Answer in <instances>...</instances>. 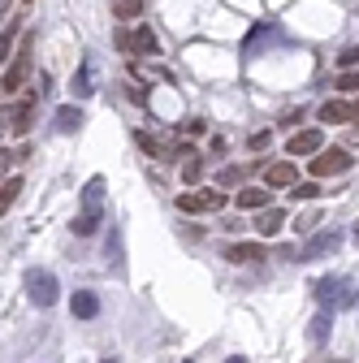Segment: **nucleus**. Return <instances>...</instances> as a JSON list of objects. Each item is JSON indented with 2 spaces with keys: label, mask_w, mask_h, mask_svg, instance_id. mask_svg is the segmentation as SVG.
<instances>
[{
  "label": "nucleus",
  "mask_w": 359,
  "mask_h": 363,
  "mask_svg": "<svg viewBox=\"0 0 359 363\" xmlns=\"http://www.w3.org/2000/svg\"><path fill=\"white\" fill-rule=\"evenodd\" d=\"M355 247H359V225H355Z\"/></svg>",
  "instance_id": "f704fd0d"
},
{
  "label": "nucleus",
  "mask_w": 359,
  "mask_h": 363,
  "mask_svg": "<svg viewBox=\"0 0 359 363\" xmlns=\"http://www.w3.org/2000/svg\"><path fill=\"white\" fill-rule=\"evenodd\" d=\"M226 363H247V359H243V354H230V359H226Z\"/></svg>",
  "instance_id": "72a5a7b5"
},
{
  "label": "nucleus",
  "mask_w": 359,
  "mask_h": 363,
  "mask_svg": "<svg viewBox=\"0 0 359 363\" xmlns=\"http://www.w3.org/2000/svg\"><path fill=\"white\" fill-rule=\"evenodd\" d=\"M264 177H268V186H286V191H294V186H299V169H294L290 160H286V164H268V173H264Z\"/></svg>",
  "instance_id": "ddd939ff"
},
{
  "label": "nucleus",
  "mask_w": 359,
  "mask_h": 363,
  "mask_svg": "<svg viewBox=\"0 0 359 363\" xmlns=\"http://www.w3.org/2000/svg\"><path fill=\"white\" fill-rule=\"evenodd\" d=\"M355 121H359V104H355Z\"/></svg>",
  "instance_id": "c9c22d12"
},
{
  "label": "nucleus",
  "mask_w": 359,
  "mask_h": 363,
  "mask_svg": "<svg viewBox=\"0 0 359 363\" xmlns=\"http://www.w3.org/2000/svg\"><path fill=\"white\" fill-rule=\"evenodd\" d=\"M53 125H57V134H74V130L82 125V108H78V104L57 108V113H53Z\"/></svg>",
  "instance_id": "dca6fc26"
},
{
  "label": "nucleus",
  "mask_w": 359,
  "mask_h": 363,
  "mask_svg": "<svg viewBox=\"0 0 359 363\" xmlns=\"http://www.w3.org/2000/svg\"><path fill=\"white\" fill-rule=\"evenodd\" d=\"M268 43H282V30H277L273 22H255V26H251V35L243 39V57H260Z\"/></svg>",
  "instance_id": "39448f33"
},
{
  "label": "nucleus",
  "mask_w": 359,
  "mask_h": 363,
  "mask_svg": "<svg viewBox=\"0 0 359 363\" xmlns=\"http://www.w3.org/2000/svg\"><path fill=\"white\" fill-rule=\"evenodd\" d=\"M268 143H273V134H268V130H255V134H251V143H247V147H251V152H264Z\"/></svg>",
  "instance_id": "393cba45"
},
{
  "label": "nucleus",
  "mask_w": 359,
  "mask_h": 363,
  "mask_svg": "<svg viewBox=\"0 0 359 363\" xmlns=\"http://www.w3.org/2000/svg\"><path fill=\"white\" fill-rule=\"evenodd\" d=\"M177 208L182 212H221L226 208V195L221 191H191V195H177Z\"/></svg>",
  "instance_id": "423d86ee"
},
{
  "label": "nucleus",
  "mask_w": 359,
  "mask_h": 363,
  "mask_svg": "<svg viewBox=\"0 0 359 363\" xmlns=\"http://www.w3.org/2000/svg\"><path fill=\"white\" fill-rule=\"evenodd\" d=\"M338 65H342V69H355V65H359V43H355V48H342Z\"/></svg>",
  "instance_id": "a878e982"
},
{
  "label": "nucleus",
  "mask_w": 359,
  "mask_h": 363,
  "mask_svg": "<svg viewBox=\"0 0 359 363\" xmlns=\"http://www.w3.org/2000/svg\"><path fill=\"white\" fill-rule=\"evenodd\" d=\"M282 225H286V212H282V208H264L255 230H260L264 238H273V234H282Z\"/></svg>",
  "instance_id": "6ab92c4d"
},
{
  "label": "nucleus",
  "mask_w": 359,
  "mask_h": 363,
  "mask_svg": "<svg viewBox=\"0 0 359 363\" xmlns=\"http://www.w3.org/2000/svg\"><path fill=\"white\" fill-rule=\"evenodd\" d=\"M70 91H74V100L96 96V61H92V57H87V61L74 69V82H70Z\"/></svg>",
  "instance_id": "9d476101"
},
{
  "label": "nucleus",
  "mask_w": 359,
  "mask_h": 363,
  "mask_svg": "<svg viewBox=\"0 0 359 363\" xmlns=\"http://www.w3.org/2000/svg\"><path fill=\"white\" fill-rule=\"evenodd\" d=\"M156 48H160V43H156V35H152L148 22H139V26L130 30V52H156Z\"/></svg>",
  "instance_id": "a211bd4d"
},
{
  "label": "nucleus",
  "mask_w": 359,
  "mask_h": 363,
  "mask_svg": "<svg viewBox=\"0 0 359 363\" xmlns=\"http://www.w3.org/2000/svg\"><path fill=\"white\" fill-rule=\"evenodd\" d=\"M113 9H117V18H126V22H134L143 13V0H113Z\"/></svg>",
  "instance_id": "5701e85b"
},
{
  "label": "nucleus",
  "mask_w": 359,
  "mask_h": 363,
  "mask_svg": "<svg viewBox=\"0 0 359 363\" xmlns=\"http://www.w3.org/2000/svg\"><path fill=\"white\" fill-rule=\"evenodd\" d=\"M26 298L35 307H53L61 298V281L53 277V272H43V268H31L26 272Z\"/></svg>",
  "instance_id": "f03ea898"
},
{
  "label": "nucleus",
  "mask_w": 359,
  "mask_h": 363,
  "mask_svg": "<svg viewBox=\"0 0 359 363\" xmlns=\"http://www.w3.org/2000/svg\"><path fill=\"white\" fill-rule=\"evenodd\" d=\"M226 259L230 264H260L264 259V247L260 242H234V247H226Z\"/></svg>",
  "instance_id": "2eb2a0df"
},
{
  "label": "nucleus",
  "mask_w": 359,
  "mask_h": 363,
  "mask_svg": "<svg viewBox=\"0 0 359 363\" xmlns=\"http://www.w3.org/2000/svg\"><path fill=\"white\" fill-rule=\"evenodd\" d=\"M342 230H325V234H311L307 242H303V251H299V259H321V255H333L338 247H342Z\"/></svg>",
  "instance_id": "20e7f679"
},
{
  "label": "nucleus",
  "mask_w": 359,
  "mask_h": 363,
  "mask_svg": "<svg viewBox=\"0 0 359 363\" xmlns=\"http://www.w3.org/2000/svg\"><path fill=\"white\" fill-rule=\"evenodd\" d=\"M234 203H238L243 212H264V208H268V191H264V186H243V191L234 195Z\"/></svg>",
  "instance_id": "4468645a"
},
{
  "label": "nucleus",
  "mask_w": 359,
  "mask_h": 363,
  "mask_svg": "<svg viewBox=\"0 0 359 363\" xmlns=\"http://www.w3.org/2000/svg\"><path fill=\"white\" fill-rule=\"evenodd\" d=\"M100 220H104V212H78V216H74V225H70V230H74L78 238H92V234L100 230Z\"/></svg>",
  "instance_id": "aec40b11"
},
{
  "label": "nucleus",
  "mask_w": 359,
  "mask_h": 363,
  "mask_svg": "<svg viewBox=\"0 0 359 363\" xmlns=\"http://www.w3.org/2000/svg\"><path fill=\"white\" fill-rule=\"evenodd\" d=\"M321 195V186H311V182H307V186H294V199H316Z\"/></svg>",
  "instance_id": "7c9ffc66"
},
{
  "label": "nucleus",
  "mask_w": 359,
  "mask_h": 363,
  "mask_svg": "<svg viewBox=\"0 0 359 363\" xmlns=\"http://www.w3.org/2000/svg\"><path fill=\"white\" fill-rule=\"evenodd\" d=\"M243 173H247L243 164H230L226 173H221V182H226V186H234V182H243Z\"/></svg>",
  "instance_id": "c85d7f7f"
},
{
  "label": "nucleus",
  "mask_w": 359,
  "mask_h": 363,
  "mask_svg": "<svg viewBox=\"0 0 359 363\" xmlns=\"http://www.w3.org/2000/svg\"><path fill=\"white\" fill-rule=\"evenodd\" d=\"M316 220H321V212H303V216H299V234H307Z\"/></svg>",
  "instance_id": "c756f323"
},
{
  "label": "nucleus",
  "mask_w": 359,
  "mask_h": 363,
  "mask_svg": "<svg viewBox=\"0 0 359 363\" xmlns=\"http://www.w3.org/2000/svg\"><path fill=\"white\" fill-rule=\"evenodd\" d=\"M316 303L325 311H342V307H355L359 303V290H350L342 277H325V281H316Z\"/></svg>",
  "instance_id": "f257e3e1"
},
{
  "label": "nucleus",
  "mask_w": 359,
  "mask_h": 363,
  "mask_svg": "<svg viewBox=\"0 0 359 363\" xmlns=\"http://www.w3.org/2000/svg\"><path fill=\"white\" fill-rule=\"evenodd\" d=\"M329 329H333V311H325V307H321V315L311 320V342L325 346V342H329Z\"/></svg>",
  "instance_id": "412c9836"
},
{
  "label": "nucleus",
  "mask_w": 359,
  "mask_h": 363,
  "mask_svg": "<svg viewBox=\"0 0 359 363\" xmlns=\"http://www.w3.org/2000/svg\"><path fill=\"white\" fill-rule=\"evenodd\" d=\"M338 91H359V69H346V74L338 78Z\"/></svg>",
  "instance_id": "bb28decb"
},
{
  "label": "nucleus",
  "mask_w": 359,
  "mask_h": 363,
  "mask_svg": "<svg viewBox=\"0 0 359 363\" xmlns=\"http://www.w3.org/2000/svg\"><path fill=\"white\" fill-rule=\"evenodd\" d=\"M355 160H350V152L346 147H325V152H316V160H311L307 169H311V177H338V173H346Z\"/></svg>",
  "instance_id": "7ed1b4c3"
},
{
  "label": "nucleus",
  "mask_w": 359,
  "mask_h": 363,
  "mask_svg": "<svg viewBox=\"0 0 359 363\" xmlns=\"http://www.w3.org/2000/svg\"><path fill=\"white\" fill-rule=\"evenodd\" d=\"M39 96H43V86H39V91H26L22 100H13V108H9V130H13V134H26V130H31V113H35Z\"/></svg>",
  "instance_id": "0eeeda50"
},
{
  "label": "nucleus",
  "mask_w": 359,
  "mask_h": 363,
  "mask_svg": "<svg viewBox=\"0 0 359 363\" xmlns=\"http://www.w3.org/2000/svg\"><path fill=\"white\" fill-rule=\"evenodd\" d=\"M338 121H355V104H346V100H325V104H321V125H338Z\"/></svg>",
  "instance_id": "f8f14e48"
},
{
  "label": "nucleus",
  "mask_w": 359,
  "mask_h": 363,
  "mask_svg": "<svg viewBox=\"0 0 359 363\" xmlns=\"http://www.w3.org/2000/svg\"><path fill=\"white\" fill-rule=\"evenodd\" d=\"M321 143H325V130L311 125V130H299V134H294V139L286 143V152H290V156H316Z\"/></svg>",
  "instance_id": "6e6552de"
},
{
  "label": "nucleus",
  "mask_w": 359,
  "mask_h": 363,
  "mask_svg": "<svg viewBox=\"0 0 359 363\" xmlns=\"http://www.w3.org/2000/svg\"><path fill=\"white\" fill-rule=\"evenodd\" d=\"M182 134H204V121H199V117H191V121L182 125Z\"/></svg>",
  "instance_id": "473e14b6"
},
{
  "label": "nucleus",
  "mask_w": 359,
  "mask_h": 363,
  "mask_svg": "<svg viewBox=\"0 0 359 363\" xmlns=\"http://www.w3.org/2000/svg\"><path fill=\"white\" fill-rule=\"evenodd\" d=\"M182 160H187V164H182V182H191V186H195V182L204 177V160H199L195 152H182Z\"/></svg>",
  "instance_id": "4be33fe9"
},
{
  "label": "nucleus",
  "mask_w": 359,
  "mask_h": 363,
  "mask_svg": "<svg viewBox=\"0 0 359 363\" xmlns=\"http://www.w3.org/2000/svg\"><path fill=\"white\" fill-rule=\"evenodd\" d=\"M208 147H212V156H221V152H226V134H212V143H208Z\"/></svg>",
  "instance_id": "2f4dec72"
},
{
  "label": "nucleus",
  "mask_w": 359,
  "mask_h": 363,
  "mask_svg": "<svg viewBox=\"0 0 359 363\" xmlns=\"http://www.w3.org/2000/svg\"><path fill=\"white\" fill-rule=\"evenodd\" d=\"M82 212H104V177H92L82 186Z\"/></svg>",
  "instance_id": "f3484780"
},
{
  "label": "nucleus",
  "mask_w": 359,
  "mask_h": 363,
  "mask_svg": "<svg viewBox=\"0 0 359 363\" xmlns=\"http://www.w3.org/2000/svg\"><path fill=\"white\" fill-rule=\"evenodd\" d=\"M104 363H117V359H104Z\"/></svg>",
  "instance_id": "e433bc0d"
},
{
  "label": "nucleus",
  "mask_w": 359,
  "mask_h": 363,
  "mask_svg": "<svg viewBox=\"0 0 359 363\" xmlns=\"http://www.w3.org/2000/svg\"><path fill=\"white\" fill-rule=\"evenodd\" d=\"M70 311H74V320H96L100 315V294L96 290H74L70 294Z\"/></svg>",
  "instance_id": "1a4fd4ad"
},
{
  "label": "nucleus",
  "mask_w": 359,
  "mask_h": 363,
  "mask_svg": "<svg viewBox=\"0 0 359 363\" xmlns=\"http://www.w3.org/2000/svg\"><path fill=\"white\" fill-rule=\"evenodd\" d=\"M13 39H18V22H9V26H5V39H0V52H5V57H9V48H13Z\"/></svg>",
  "instance_id": "cd10ccee"
},
{
  "label": "nucleus",
  "mask_w": 359,
  "mask_h": 363,
  "mask_svg": "<svg viewBox=\"0 0 359 363\" xmlns=\"http://www.w3.org/2000/svg\"><path fill=\"white\" fill-rule=\"evenodd\" d=\"M18 195H22V177L13 173V177H5V186H0V203H5V208H9V203H13Z\"/></svg>",
  "instance_id": "b1692460"
},
{
  "label": "nucleus",
  "mask_w": 359,
  "mask_h": 363,
  "mask_svg": "<svg viewBox=\"0 0 359 363\" xmlns=\"http://www.w3.org/2000/svg\"><path fill=\"white\" fill-rule=\"evenodd\" d=\"M26 74H31V43L18 52V61L5 69V96H13V91H22V82H26Z\"/></svg>",
  "instance_id": "9b49d317"
}]
</instances>
